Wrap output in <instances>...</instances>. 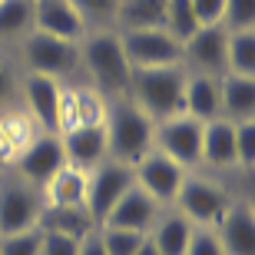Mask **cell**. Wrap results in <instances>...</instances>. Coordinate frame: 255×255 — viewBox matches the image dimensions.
<instances>
[{
    "label": "cell",
    "mask_w": 255,
    "mask_h": 255,
    "mask_svg": "<svg viewBox=\"0 0 255 255\" xmlns=\"http://www.w3.org/2000/svg\"><path fill=\"white\" fill-rule=\"evenodd\" d=\"M33 3L37 0H0V40H23L33 30Z\"/></svg>",
    "instance_id": "obj_26"
},
{
    "label": "cell",
    "mask_w": 255,
    "mask_h": 255,
    "mask_svg": "<svg viewBox=\"0 0 255 255\" xmlns=\"http://www.w3.org/2000/svg\"><path fill=\"white\" fill-rule=\"evenodd\" d=\"M10 169V149H7V142H0V172Z\"/></svg>",
    "instance_id": "obj_38"
},
{
    "label": "cell",
    "mask_w": 255,
    "mask_h": 255,
    "mask_svg": "<svg viewBox=\"0 0 255 255\" xmlns=\"http://www.w3.org/2000/svg\"><path fill=\"white\" fill-rule=\"evenodd\" d=\"M113 23L116 30H152L166 23V0H120Z\"/></svg>",
    "instance_id": "obj_24"
},
{
    "label": "cell",
    "mask_w": 255,
    "mask_h": 255,
    "mask_svg": "<svg viewBox=\"0 0 255 255\" xmlns=\"http://www.w3.org/2000/svg\"><path fill=\"white\" fill-rule=\"evenodd\" d=\"M76 252H80V239L60 236V232H43L40 255H76Z\"/></svg>",
    "instance_id": "obj_35"
},
{
    "label": "cell",
    "mask_w": 255,
    "mask_h": 255,
    "mask_svg": "<svg viewBox=\"0 0 255 255\" xmlns=\"http://www.w3.org/2000/svg\"><path fill=\"white\" fill-rule=\"evenodd\" d=\"M37 229L40 232H60V236L83 239L96 229V222L90 219L86 206H47V202H43Z\"/></svg>",
    "instance_id": "obj_21"
},
{
    "label": "cell",
    "mask_w": 255,
    "mask_h": 255,
    "mask_svg": "<svg viewBox=\"0 0 255 255\" xmlns=\"http://www.w3.org/2000/svg\"><path fill=\"white\" fill-rule=\"evenodd\" d=\"M176 212L189 219L196 229H216L219 219L229 212L232 206V196L222 182L209 179V176H196V172H186L179 192H176Z\"/></svg>",
    "instance_id": "obj_4"
},
{
    "label": "cell",
    "mask_w": 255,
    "mask_h": 255,
    "mask_svg": "<svg viewBox=\"0 0 255 255\" xmlns=\"http://www.w3.org/2000/svg\"><path fill=\"white\" fill-rule=\"evenodd\" d=\"M199 162H206L209 169H229L236 166V123L226 116H216L202 123V152Z\"/></svg>",
    "instance_id": "obj_18"
},
{
    "label": "cell",
    "mask_w": 255,
    "mask_h": 255,
    "mask_svg": "<svg viewBox=\"0 0 255 255\" xmlns=\"http://www.w3.org/2000/svg\"><path fill=\"white\" fill-rule=\"evenodd\" d=\"M23 63H27L30 73H43V76H60L73 73L80 66V43H70V40H57L50 33H40V30H30L23 37Z\"/></svg>",
    "instance_id": "obj_8"
},
{
    "label": "cell",
    "mask_w": 255,
    "mask_h": 255,
    "mask_svg": "<svg viewBox=\"0 0 255 255\" xmlns=\"http://www.w3.org/2000/svg\"><path fill=\"white\" fill-rule=\"evenodd\" d=\"M222 27L226 30H252L255 27V0H226Z\"/></svg>",
    "instance_id": "obj_30"
},
{
    "label": "cell",
    "mask_w": 255,
    "mask_h": 255,
    "mask_svg": "<svg viewBox=\"0 0 255 255\" xmlns=\"http://www.w3.org/2000/svg\"><path fill=\"white\" fill-rule=\"evenodd\" d=\"M162 216V206L149 192H142L139 186H132L120 202L113 206V212L106 216L103 226H116V229H129V232H142L149 236V229L156 226V219Z\"/></svg>",
    "instance_id": "obj_16"
},
{
    "label": "cell",
    "mask_w": 255,
    "mask_h": 255,
    "mask_svg": "<svg viewBox=\"0 0 255 255\" xmlns=\"http://www.w3.org/2000/svg\"><path fill=\"white\" fill-rule=\"evenodd\" d=\"M182 90H186V66L182 63L132 70L129 80V100L152 123H162V120L182 113Z\"/></svg>",
    "instance_id": "obj_3"
},
{
    "label": "cell",
    "mask_w": 255,
    "mask_h": 255,
    "mask_svg": "<svg viewBox=\"0 0 255 255\" xmlns=\"http://www.w3.org/2000/svg\"><path fill=\"white\" fill-rule=\"evenodd\" d=\"M132 186H136L132 166H123V162H116V159H106V162H100L96 169L86 172V202L83 206H86V212H90V219L96 222V229L106 222V216L113 212V206L132 189Z\"/></svg>",
    "instance_id": "obj_6"
},
{
    "label": "cell",
    "mask_w": 255,
    "mask_h": 255,
    "mask_svg": "<svg viewBox=\"0 0 255 255\" xmlns=\"http://www.w3.org/2000/svg\"><path fill=\"white\" fill-rule=\"evenodd\" d=\"M226 37H229V30L222 23H216V27H199L182 43V66L189 73L226 76Z\"/></svg>",
    "instance_id": "obj_12"
},
{
    "label": "cell",
    "mask_w": 255,
    "mask_h": 255,
    "mask_svg": "<svg viewBox=\"0 0 255 255\" xmlns=\"http://www.w3.org/2000/svg\"><path fill=\"white\" fill-rule=\"evenodd\" d=\"M252 162H255V120H249V123H236V166L249 172Z\"/></svg>",
    "instance_id": "obj_32"
},
{
    "label": "cell",
    "mask_w": 255,
    "mask_h": 255,
    "mask_svg": "<svg viewBox=\"0 0 255 255\" xmlns=\"http://www.w3.org/2000/svg\"><path fill=\"white\" fill-rule=\"evenodd\" d=\"M40 209H43V192L37 186L20 179L13 169L0 172V236L37 229Z\"/></svg>",
    "instance_id": "obj_5"
},
{
    "label": "cell",
    "mask_w": 255,
    "mask_h": 255,
    "mask_svg": "<svg viewBox=\"0 0 255 255\" xmlns=\"http://www.w3.org/2000/svg\"><path fill=\"white\" fill-rule=\"evenodd\" d=\"M100 236V246L106 255H132L142 246V232H129V229H116V226H100L96 229Z\"/></svg>",
    "instance_id": "obj_28"
},
{
    "label": "cell",
    "mask_w": 255,
    "mask_h": 255,
    "mask_svg": "<svg viewBox=\"0 0 255 255\" xmlns=\"http://www.w3.org/2000/svg\"><path fill=\"white\" fill-rule=\"evenodd\" d=\"M226 73L255 76V27L229 30L226 37Z\"/></svg>",
    "instance_id": "obj_25"
},
{
    "label": "cell",
    "mask_w": 255,
    "mask_h": 255,
    "mask_svg": "<svg viewBox=\"0 0 255 255\" xmlns=\"http://www.w3.org/2000/svg\"><path fill=\"white\" fill-rule=\"evenodd\" d=\"M43 202L47 206H83L86 202V172L76 166H60L43 186Z\"/></svg>",
    "instance_id": "obj_23"
},
{
    "label": "cell",
    "mask_w": 255,
    "mask_h": 255,
    "mask_svg": "<svg viewBox=\"0 0 255 255\" xmlns=\"http://www.w3.org/2000/svg\"><path fill=\"white\" fill-rule=\"evenodd\" d=\"M80 66H86L96 93L103 96V100L129 96L132 66L126 60L123 40H120L116 30H110V27L86 30L83 40H80Z\"/></svg>",
    "instance_id": "obj_1"
},
{
    "label": "cell",
    "mask_w": 255,
    "mask_h": 255,
    "mask_svg": "<svg viewBox=\"0 0 255 255\" xmlns=\"http://www.w3.org/2000/svg\"><path fill=\"white\" fill-rule=\"evenodd\" d=\"M10 90H13V83H10V70L0 63V103H7V100H10Z\"/></svg>",
    "instance_id": "obj_37"
},
{
    "label": "cell",
    "mask_w": 255,
    "mask_h": 255,
    "mask_svg": "<svg viewBox=\"0 0 255 255\" xmlns=\"http://www.w3.org/2000/svg\"><path fill=\"white\" fill-rule=\"evenodd\" d=\"M103 129H106V152H110V159L123 162V166H136L152 149L156 123L132 103L129 96H116V100H106Z\"/></svg>",
    "instance_id": "obj_2"
},
{
    "label": "cell",
    "mask_w": 255,
    "mask_h": 255,
    "mask_svg": "<svg viewBox=\"0 0 255 255\" xmlns=\"http://www.w3.org/2000/svg\"><path fill=\"white\" fill-rule=\"evenodd\" d=\"M123 40L126 60L132 70H152V66H179L182 63V43L162 27L152 30H116Z\"/></svg>",
    "instance_id": "obj_7"
},
{
    "label": "cell",
    "mask_w": 255,
    "mask_h": 255,
    "mask_svg": "<svg viewBox=\"0 0 255 255\" xmlns=\"http://www.w3.org/2000/svg\"><path fill=\"white\" fill-rule=\"evenodd\" d=\"M70 3L80 10V17L86 20V27H90V23H113L116 7H120V0H70Z\"/></svg>",
    "instance_id": "obj_31"
},
{
    "label": "cell",
    "mask_w": 255,
    "mask_h": 255,
    "mask_svg": "<svg viewBox=\"0 0 255 255\" xmlns=\"http://www.w3.org/2000/svg\"><path fill=\"white\" fill-rule=\"evenodd\" d=\"M219 106H222V116L232 123L255 120V76H219Z\"/></svg>",
    "instance_id": "obj_20"
},
{
    "label": "cell",
    "mask_w": 255,
    "mask_h": 255,
    "mask_svg": "<svg viewBox=\"0 0 255 255\" xmlns=\"http://www.w3.org/2000/svg\"><path fill=\"white\" fill-rule=\"evenodd\" d=\"M33 30L50 33L57 40L80 43L90 27H86V20L80 17V10L70 0H37L33 3Z\"/></svg>",
    "instance_id": "obj_15"
},
{
    "label": "cell",
    "mask_w": 255,
    "mask_h": 255,
    "mask_svg": "<svg viewBox=\"0 0 255 255\" xmlns=\"http://www.w3.org/2000/svg\"><path fill=\"white\" fill-rule=\"evenodd\" d=\"M192 13H196L199 27H216L222 23V10H226V0H189Z\"/></svg>",
    "instance_id": "obj_34"
},
{
    "label": "cell",
    "mask_w": 255,
    "mask_h": 255,
    "mask_svg": "<svg viewBox=\"0 0 255 255\" xmlns=\"http://www.w3.org/2000/svg\"><path fill=\"white\" fill-rule=\"evenodd\" d=\"M186 255H226L216 229H192V239L186 246Z\"/></svg>",
    "instance_id": "obj_33"
},
{
    "label": "cell",
    "mask_w": 255,
    "mask_h": 255,
    "mask_svg": "<svg viewBox=\"0 0 255 255\" xmlns=\"http://www.w3.org/2000/svg\"><path fill=\"white\" fill-rule=\"evenodd\" d=\"M152 149L166 152L169 159H176L182 169L189 172L199 166V152H202V123L192 116L179 113L156 123L152 129Z\"/></svg>",
    "instance_id": "obj_9"
},
{
    "label": "cell",
    "mask_w": 255,
    "mask_h": 255,
    "mask_svg": "<svg viewBox=\"0 0 255 255\" xmlns=\"http://www.w3.org/2000/svg\"><path fill=\"white\" fill-rule=\"evenodd\" d=\"M162 30L172 33L179 43H186V40L196 33L199 20H196V13H192L189 0H166V23H162Z\"/></svg>",
    "instance_id": "obj_27"
},
{
    "label": "cell",
    "mask_w": 255,
    "mask_h": 255,
    "mask_svg": "<svg viewBox=\"0 0 255 255\" xmlns=\"http://www.w3.org/2000/svg\"><path fill=\"white\" fill-rule=\"evenodd\" d=\"M182 113L209 123L222 116L219 106V76H206V73H189L186 70V90H182Z\"/></svg>",
    "instance_id": "obj_19"
},
{
    "label": "cell",
    "mask_w": 255,
    "mask_h": 255,
    "mask_svg": "<svg viewBox=\"0 0 255 255\" xmlns=\"http://www.w3.org/2000/svg\"><path fill=\"white\" fill-rule=\"evenodd\" d=\"M66 166V156H63V142H60V132H43L37 139H30L23 149L17 152V159L10 169L17 172L20 179H27L30 186L43 189L47 179L53 172Z\"/></svg>",
    "instance_id": "obj_11"
},
{
    "label": "cell",
    "mask_w": 255,
    "mask_h": 255,
    "mask_svg": "<svg viewBox=\"0 0 255 255\" xmlns=\"http://www.w3.org/2000/svg\"><path fill=\"white\" fill-rule=\"evenodd\" d=\"M132 255H159V252L152 249V242H149V239H142V246L136 249V252H132Z\"/></svg>",
    "instance_id": "obj_39"
},
{
    "label": "cell",
    "mask_w": 255,
    "mask_h": 255,
    "mask_svg": "<svg viewBox=\"0 0 255 255\" xmlns=\"http://www.w3.org/2000/svg\"><path fill=\"white\" fill-rule=\"evenodd\" d=\"M132 179L142 192H149L162 209L176 202V192H179L182 179H186V169H182L176 159H169L166 152L149 149L136 166H132Z\"/></svg>",
    "instance_id": "obj_10"
},
{
    "label": "cell",
    "mask_w": 255,
    "mask_h": 255,
    "mask_svg": "<svg viewBox=\"0 0 255 255\" xmlns=\"http://www.w3.org/2000/svg\"><path fill=\"white\" fill-rule=\"evenodd\" d=\"M192 222L182 212H162L159 219H156V226L149 229V242L152 249L159 255H186V246H189V239H192Z\"/></svg>",
    "instance_id": "obj_22"
},
{
    "label": "cell",
    "mask_w": 255,
    "mask_h": 255,
    "mask_svg": "<svg viewBox=\"0 0 255 255\" xmlns=\"http://www.w3.org/2000/svg\"><path fill=\"white\" fill-rule=\"evenodd\" d=\"M76 255H106L103 246H100V236H96V229L90 232V236L80 239V252H76Z\"/></svg>",
    "instance_id": "obj_36"
},
{
    "label": "cell",
    "mask_w": 255,
    "mask_h": 255,
    "mask_svg": "<svg viewBox=\"0 0 255 255\" xmlns=\"http://www.w3.org/2000/svg\"><path fill=\"white\" fill-rule=\"evenodd\" d=\"M40 246H43V232L40 229L0 236V255H40Z\"/></svg>",
    "instance_id": "obj_29"
},
{
    "label": "cell",
    "mask_w": 255,
    "mask_h": 255,
    "mask_svg": "<svg viewBox=\"0 0 255 255\" xmlns=\"http://www.w3.org/2000/svg\"><path fill=\"white\" fill-rule=\"evenodd\" d=\"M23 96H27L30 116L37 120L40 129L60 132V110H63V86H60V80L43 76V73H27Z\"/></svg>",
    "instance_id": "obj_14"
},
{
    "label": "cell",
    "mask_w": 255,
    "mask_h": 255,
    "mask_svg": "<svg viewBox=\"0 0 255 255\" xmlns=\"http://www.w3.org/2000/svg\"><path fill=\"white\" fill-rule=\"evenodd\" d=\"M60 142H63V156L70 166L76 169H96L100 162L110 159L106 152V129L103 123H86V126H70V129L60 132Z\"/></svg>",
    "instance_id": "obj_13"
},
{
    "label": "cell",
    "mask_w": 255,
    "mask_h": 255,
    "mask_svg": "<svg viewBox=\"0 0 255 255\" xmlns=\"http://www.w3.org/2000/svg\"><path fill=\"white\" fill-rule=\"evenodd\" d=\"M216 236L226 255H255V212L249 202H232L229 212L219 219Z\"/></svg>",
    "instance_id": "obj_17"
}]
</instances>
